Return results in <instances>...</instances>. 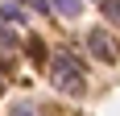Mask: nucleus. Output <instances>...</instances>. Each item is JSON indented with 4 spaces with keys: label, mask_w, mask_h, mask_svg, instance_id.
Returning a JSON list of instances; mask_svg holds the SVG:
<instances>
[{
    "label": "nucleus",
    "mask_w": 120,
    "mask_h": 116,
    "mask_svg": "<svg viewBox=\"0 0 120 116\" xmlns=\"http://www.w3.org/2000/svg\"><path fill=\"white\" fill-rule=\"evenodd\" d=\"M87 50H91L99 62H112V58H116V42H112L104 29H91V33H87Z\"/></svg>",
    "instance_id": "2"
},
{
    "label": "nucleus",
    "mask_w": 120,
    "mask_h": 116,
    "mask_svg": "<svg viewBox=\"0 0 120 116\" xmlns=\"http://www.w3.org/2000/svg\"><path fill=\"white\" fill-rule=\"evenodd\" d=\"M50 79H54V87L66 91V95H83L87 91V75H83V66L75 62L71 50H58V54L50 58Z\"/></svg>",
    "instance_id": "1"
},
{
    "label": "nucleus",
    "mask_w": 120,
    "mask_h": 116,
    "mask_svg": "<svg viewBox=\"0 0 120 116\" xmlns=\"http://www.w3.org/2000/svg\"><path fill=\"white\" fill-rule=\"evenodd\" d=\"M8 116H41V112H37L33 104H12V108H8Z\"/></svg>",
    "instance_id": "6"
},
{
    "label": "nucleus",
    "mask_w": 120,
    "mask_h": 116,
    "mask_svg": "<svg viewBox=\"0 0 120 116\" xmlns=\"http://www.w3.org/2000/svg\"><path fill=\"white\" fill-rule=\"evenodd\" d=\"M99 8H104V17L112 25H120V0H99Z\"/></svg>",
    "instance_id": "4"
},
{
    "label": "nucleus",
    "mask_w": 120,
    "mask_h": 116,
    "mask_svg": "<svg viewBox=\"0 0 120 116\" xmlns=\"http://www.w3.org/2000/svg\"><path fill=\"white\" fill-rule=\"evenodd\" d=\"M21 4H0V21H21Z\"/></svg>",
    "instance_id": "5"
},
{
    "label": "nucleus",
    "mask_w": 120,
    "mask_h": 116,
    "mask_svg": "<svg viewBox=\"0 0 120 116\" xmlns=\"http://www.w3.org/2000/svg\"><path fill=\"white\" fill-rule=\"evenodd\" d=\"M25 4H29V8H33V12H41V17H46V12H50V0H25Z\"/></svg>",
    "instance_id": "7"
},
{
    "label": "nucleus",
    "mask_w": 120,
    "mask_h": 116,
    "mask_svg": "<svg viewBox=\"0 0 120 116\" xmlns=\"http://www.w3.org/2000/svg\"><path fill=\"white\" fill-rule=\"evenodd\" d=\"M50 4H54L62 17H71V21L79 17V12H83V0H50Z\"/></svg>",
    "instance_id": "3"
}]
</instances>
